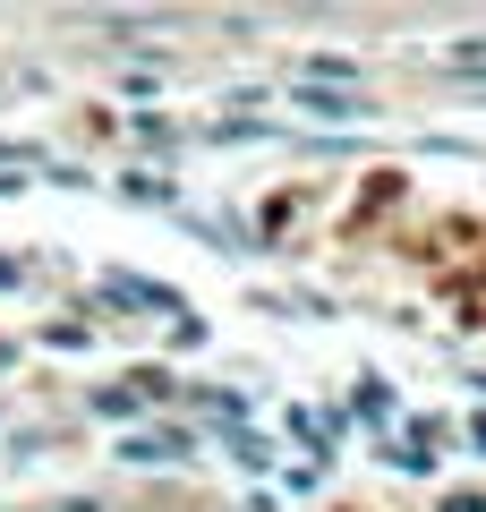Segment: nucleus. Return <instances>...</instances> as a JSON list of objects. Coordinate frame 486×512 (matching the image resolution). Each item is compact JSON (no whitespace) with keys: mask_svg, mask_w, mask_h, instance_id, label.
<instances>
[{"mask_svg":"<svg viewBox=\"0 0 486 512\" xmlns=\"http://www.w3.org/2000/svg\"><path fill=\"white\" fill-rule=\"evenodd\" d=\"M444 69H486V35H469V43H452V52H444Z\"/></svg>","mask_w":486,"mask_h":512,"instance_id":"obj_1","label":"nucleus"}]
</instances>
